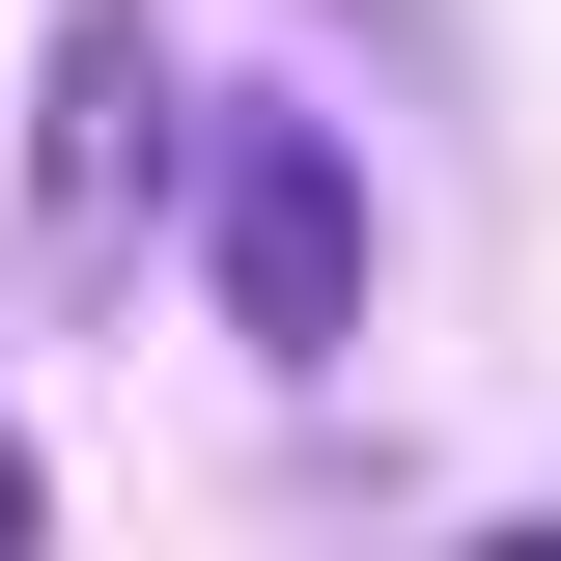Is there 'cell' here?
Listing matches in <instances>:
<instances>
[{
	"mask_svg": "<svg viewBox=\"0 0 561 561\" xmlns=\"http://www.w3.org/2000/svg\"><path fill=\"white\" fill-rule=\"evenodd\" d=\"M197 280H225V337H253V365H337L365 280H393L365 140H337V113H225V140H197Z\"/></svg>",
	"mask_w": 561,
	"mask_h": 561,
	"instance_id": "6da1fadb",
	"label": "cell"
},
{
	"mask_svg": "<svg viewBox=\"0 0 561 561\" xmlns=\"http://www.w3.org/2000/svg\"><path fill=\"white\" fill-rule=\"evenodd\" d=\"M197 169V84H169V0H57V113H28V225L140 253V197Z\"/></svg>",
	"mask_w": 561,
	"mask_h": 561,
	"instance_id": "7a4b0ae2",
	"label": "cell"
},
{
	"mask_svg": "<svg viewBox=\"0 0 561 561\" xmlns=\"http://www.w3.org/2000/svg\"><path fill=\"white\" fill-rule=\"evenodd\" d=\"M28 505H57V478H28V449H0V534H28Z\"/></svg>",
	"mask_w": 561,
	"mask_h": 561,
	"instance_id": "3957f363",
	"label": "cell"
}]
</instances>
